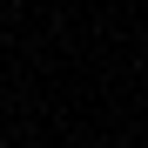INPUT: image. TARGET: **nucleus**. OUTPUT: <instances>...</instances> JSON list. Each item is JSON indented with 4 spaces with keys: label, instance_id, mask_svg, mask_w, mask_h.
Wrapping results in <instances>:
<instances>
[]
</instances>
